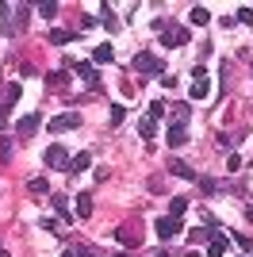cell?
Instances as JSON below:
<instances>
[{"mask_svg": "<svg viewBox=\"0 0 253 257\" xmlns=\"http://www.w3.org/2000/svg\"><path fill=\"white\" fill-rule=\"evenodd\" d=\"M123 115H126V111H123V104H115V107H111V115H107V119H111V127H119V123H123Z\"/></svg>", "mask_w": 253, "mask_h": 257, "instance_id": "obj_28", "label": "cell"}, {"mask_svg": "<svg viewBox=\"0 0 253 257\" xmlns=\"http://www.w3.org/2000/svg\"><path fill=\"white\" fill-rule=\"evenodd\" d=\"M154 230H158V238H177V234H180V219H173V215H161L158 223H154Z\"/></svg>", "mask_w": 253, "mask_h": 257, "instance_id": "obj_6", "label": "cell"}, {"mask_svg": "<svg viewBox=\"0 0 253 257\" xmlns=\"http://www.w3.org/2000/svg\"><path fill=\"white\" fill-rule=\"evenodd\" d=\"M50 204H54V211H58V219H62V223H69V219H73V211H69V200H65L62 192H54V196H50Z\"/></svg>", "mask_w": 253, "mask_h": 257, "instance_id": "obj_10", "label": "cell"}, {"mask_svg": "<svg viewBox=\"0 0 253 257\" xmlns=\"http://www.w3.org/2000/svg\"><path fill=\"white\" fill-rule=\"evenodd\" d=\"M184 43H188V27H184V23L161 31V46H169V50H173V46H184Z\"/></svg>", "mask_w": 253, "mask_h": 257, "instance_id": "obj_3", "label": "cell"}, {"mask_svg": "<svg viewBox=\"0 0 253 257\" xmlns=\"http://www.w3.org/2000/svg\"><path fill=\"white\" fill-rule=\"evenodd\" d=\"M92 62H96V65H107V62H115V50H111V43L96 46V50H92Z\"/></svg>", "mask_w": 253, "mask_h": 257, "instance_id": "obj_15", "label": "cell"}, {"mask_svg": "<svg viewBox=\"0 0 253 257\" xmlns=\"http://www.w3.org/2000/svg\"><path fill=\"white\" fill-rule=\"evenodd\" d=\"M238 23H253V8H238Z\"/></svg>", "mask_w": 253, "mask_h": 257, "instance_id": "obj_32", "label": "cell"}, {"mask_svg": "<svg viewBox=\"0 0 253 257\" xmlns=\"http://www.w3.org/2000/svg\"><path fill=\"white\" fill-rule=\"evenodd\" d=\"M77 73H81L88 85H100V77H96V65H92V62H77Z\"/></svg>", "mask_w": 253, "mask_h": 257, "instance_id": "obj_16", "label": "cell"}, {"mask_svg": "<svg viewBox=\"0 0 253 257\" xmlns=\"http://www.w3.org/2000/svg\"><path fill=\"white\" fill-rule=\"evenodd\" d=\"M42 158H46V165H50V169H69V165H73V158L65 154V146H50Z\"/></svg>", "mask_w": 253, "mask_h": 257, "instance_id": "obj_5", "label": "cell"}, {"mask_svg": "<svg viewBox=\"0 0 253 257\" xmlns=\"http://www.w3.org/2000/svg\"><path fill=\"white\" fill-rule=\"evenodd\" d=\"M192 23H196V27L211 23V12H207V8H192Z\"/></svg>", "mask_w": 253, "mask_h": 257, "instance_id": "obj_23", "label": "cell"}, {"mask_svg": "<svg viewBox=\"0 0 253 257\" xmlns=\"http://www.w3.org/2000/svg\"><path fill=\"white\" fill-rule=\"evenodd\" d=\"M62 257H77V253H62Z\"/></svg>", "mask_w": 253, "mask_h": 257, "instance_id": "obj_37", "label": "cell"}, {"mask_svg": "<svg viewBox=\"0 0 253 257\" xmlns=\"http://www.w3.org/2000/svg\"><path fill=\"white\" fill-rule=\"evenodd\" d=\"M0 161H12V139H0Z\"/></svg>", "mask_w": 253, "mask_h": 257, "instance_id": "obj_29", "label": "cell"}, {"mask_svg": "<svg viewBox=\"0 0 253 257\" xmlns=\"http://www.w3.org/2000/svg\"><path fill=\"white\" fill-rule=\"evenodd\" d=\"M27 188H31V192H35V196H46V192H50V184L42 181V177H35V181H31V184H27Z\"/></svg>", "mask_w": 253, "mask_h": 257, "instance_id": "obj_26", "label": "cell"}, {"mask_svg": "<svg viewBox=\"0 0 253 257\" xmlns=\"http://www.w3.org/2000/svg\"><path fill=\"white\" fill-rule=\"evenodd\" d=\"M173 123H188V104H173Z\"/></svg>", "mask_w": 253, "mask_h": 257, "instance_id": "obj_25", "label": "cell"}, {"mask_svg": "<svg viewBox=\"0 0 253 257\" xmlns=\"http://www.w3.org/2000/svg\"><path fill=\"white\" fill-rule=\"evenodd\" d=\"M154 131H158V119H142V123H138V135H142V139H154Z\"/></svg>", "mask_w": 253, "mask_h": 257, "instance_id": "obj_19", "label": "cell"}, {"mask_svg": "<svg viewBox=\"0 0 253 257\" xmlns=\"http://www.w3.org/2000/svg\"><path fill=\"white\" fill-rule=\"evenodd\" d=\"M39 16H42V20H54V16H58V4H54V0L39 4Z\"/></svg>", "mask_w": 253, "mask_h": 257, "instance_id": "obj_24", "label": "cell"}, {"mask_svg": "<svg viewBox=\"0 0 253 257\" xmlns=\"http://www.w3.org/2000/svg\"><path fill=\"white\" fill-rule=\"evenodd\" d=\"M20 92H23V85H8V88H4V107L16 104V100H20Z\"/></svg>", "mask_w": 253, "mask_h": 257, "instance_id": "obj_20", "label": "cell"}, {"mask_svg": "<svg viewBox=\"0 0 253 257\" xmlns=\"http://www.w3.org/2000/svg\"><path fill=\"white\" fill-rule=\"evenodd\" d=\"M188 142V123H169V146H184Z\"/></svg>", "mask_w": 253, "mask_h": 257, "instance_id": "obj_9", "label": "cell"}, {"mask_svg": "<svg viewBox=\"0 0 253 257\" xmlns=\"http://www.w3.org/2000/svg\"><path fill=\"white\" fill-rule=\"evenodd\" d=\"M8 115H12V107H4V104H0V131L8 127Z\"/></svg>", "mask_w": 253, "mask_h": 257, "instance_id": "obj_33", "label": "cell"}, {"mask_svg": "<svg viewBox=\"0 0 253 257\" xmlns=\"http://www.w3.org/2000/svg\"><path fill=\"white\" fill-rule=\"evenodd\" d=\"M0 257H12V253H8V246H4V238H0Z\"/></svg>", "mask_w": 253, "mask_h": 257, "instance_id": "obj_34", "label": "cell"}, {"mask_svg": "<svg viewBox=\"0 0 253 257\" xmlns=\"http://www.w3.org/2000/svg\"><path fill=\"white\" fill-rule=\"evenodd\" d=\"M226 249H230V238H226V234H215L207 242V257H222Z\"/></svg>", "mask_w": 253, "mask_h": 257, "instance_id": "obj_11", "label": "cell"}, {"mask_svg": "<svg viewBox=\"0 0 253 257\" xmlns=\"http://www.w3.org/2000/svg\"><path fill=\"white\" fill-rule=\"evenodd\" d=\"M158 257H173V253H169V249H161V253H158Z\"/></svg>", "mask_w": 253, "mask_h": 257, "instance_id": "obj_35", "label": "cell"}, {"mask_svg": "<svg viewBox=\"0 0 253 257\" xmlns=\"http://www.w3.org/2000/svg\"><path fill=\"white\" fill-rule=\"evenodd\" d=\"M77 257H104L96 246H77Z\"/></svg>", "mask_w": 253, "mask_h": 257, "instance_id": "obj_30", "label": "cell"}, {"mask_svg": "<svg viewBox=\"0 0 253 257\" xmlns=\"http://www.w3.org/2000/svg\"><path fill=\"white\" fill-rule=\"evenodd\" d=\"M131 69H135L138 77H158L161 69H165V62H161L158 54H138V58H135V65H131Z\"/></svg>", "mask_w": 253, "mask_h": 257, "instance_id": "obj_2", "label": "cell"}, {"mask_svg": "<svg viewBox=\"0 0 253 257\" xmlns=\"http://www.w3.org/2000/svg\"><path fill=\"white\" fill-rule=\"evenodd\" d=\"M245 215H249V219H253V204H249V211H245Z\"/></svg>", "mask_w": 253, "mask_h": 257, "instance_id": "obj_36", "label": "cell"}, {"mask_svg": "<svg viewBox=\"0 0 253 257\" xmlns=\"http://www.w3.org/2000/svg\"><path fill=\"white\" fill-rule=\"evenodd\" d=\"M73 207H77V215H81V219H88V215H92V196H88V192H81Z\"/></svg>", "mask_w": 253, "mask_h": 257, "instance_id": "obj_17", "label": "cell"}, {"mask_svg": "<svg viewBox=\"0 0 253 257\" xmlns=\"http://www.w3.org/2000/svg\"><path fill=\"white\" fill-rule=\"evenodd\" d=\"M39 127H42V115H23L20 123H16V135H20V139H31Z\"/></svg>", "mask_w": 253, "mask_h": 257, "instance_id": "obj_8", "label": "cell"}, {"mask_svg": "<svg viewBox=\"0 0 253 257\" xmlns=\"http://www.w3.org/2000/svg\"><path fill=\"white\" fill-rule=\"evenodd\" d=\"M77 127H81V115H73V111L50 119V135H65V131H77Z\"/></svg>", "mask_w": 253, "mask_h": 257, "instance_id": "obj_4", "label": "cell"}, {"mask_svg": "<svg viewBox=\"0 0 253 257\" xmlns=\"http://www.w3.org/2000/svg\"><path fill=\"white\" fill-rule=\"evenodd\" d=\"M169 173H173V177H180V181H200V177H196V169H192L188 161H180V158H169Z\"/></svg>", "mask_w": 253, "mask_h": 257, "instance_id": "obj_7", "label": "cell"}, {"mask_svg": "<svg viewBox=\"0 0 253 257\" xmlns=\"http://www.w3.org/2000/svg\"><path fill=\"white\" fill-rule=\"evenodd\" d=\"M88 165H92V158H88V154H77L73 165H69V173H81V169H88Z\"/></svg>", "mask_w": 253, "mask_h": 257, "instance_id": "obj_22", "label": "cell"}, {"mask_svg": "<svg viewBox=\"0 0 253 257\" xmlns=\"http://www.w3.org/2000/svg\"><path fill=\"white\" fill-rule=\"evenodd\" d=\"M77 35H81V31H69V27H54V31H50V43H54V46H65V43H73Z\"/></svg>", "mask_w": 253, "mask_h": 257, "instance_id": "obj_12", "label": "cell"}, {"mask_svg": "<svg viewBox=\"0 0 253 257\" xmlns=\"http://www.w3.org/2000/svg\"><path fill=\"white\" fill-rule=\"evenodd\" d=\"M27 16H31V8H27V4H16V0H0V35L16 39V35L27 27Z\"/></svg>", "mask_w": 253, "mask_h": 257, "instance_id": "obj_1", "label": "cell"}, {"mask_svg": "<svg viewBox=\"0 0 253 257\" xmlns=\"http://www.w3.org/2000/svg\"><path fill=\"white\" fill-rule=\"evenodd\" d=\"M184 211H188V196H173V204H169V215H173V219H180Z\"/></svg>", "mask_w": 253, "mask_h": 257, "instance_id": "obj_18", "label": "cell"}, {"mask_svg": "<svg viewBox=\"0 0 253 257\" xmlns=\"http://www.w3.org/2000/svg\"><path fill=\"white\" fill-rule=\"evenodd\" d=\"M100 12H104V27H107V31H115V27H119V20H115V12H111V4H104Z\"/></svg>", "mask_w": 253, "mask_h": 257, "instance_id": "obj_21", "label": "cell"}, {"mask_svg": "<svg viewBox=\"0 0 253 257\" xmlns=\"http://www.w3.org/2000/svg\"><path fill=\"white\" fill-rule=\"evenodd\" d=\"M165 115V104H161V100H154V104H150V119H161Z\"/></svg>", "mask_w": 253, "mask_h": 257, "instance_id": "obj_31", "label": "cell"}, {"mask_svg": "<svg viewBox=\"0 0 253 257\" xmlns=\"http://www.w3.org/2000/svg\"><path fill=\"white\" fill-rule=\"evenodd\" d=\"M188 92H192V100H207L211 96V77H196V85Z\"/></svg>", "mask_w": 253, "mask_h": 257, "instance_id": "obj_13", "label": "cell"}, {"mask_svg": "<svg viewBox=\"0 0 253 257\" xmlns=\"http://www.w3.org/2000/svg\"><path fill=\"white\" fill-rule=\"evenodd\" d=\"M115 257H126V253H115Z\"/></svg>", "mask_w": 253, "mask_h": 257, "instance_id": "obj_38", "label": "cell"}, {"mask_svg": "<svg viewBox=\"0 0 253 257\" xmlns=\"http://www.w3.org/2000/svg\"><path fill=\"white\" fill-rule=\"evenodd\" d=\"M46 85L62 88V85H65V69H58V73H50V77H46Z\"/></svg>", "mask_w": 253, "mask_h": 257, "instance_id": "obj_27", "label": "cell"}, {"mask_svg": "<svg viewBox=\"0 0 253 257\" xmlns=\"http://www.w3.org/2000/svg\"><path fill=\"white\" fill-rule=\"evenodd\" d=\"M115 238H119V246H126V249H135L142 238H135V230L131 226H115Z\"/></svg>", "mask_w": 253, "mask_h": 257, "instance_id": "obj_14", "label": "cell"}]
</instances>
